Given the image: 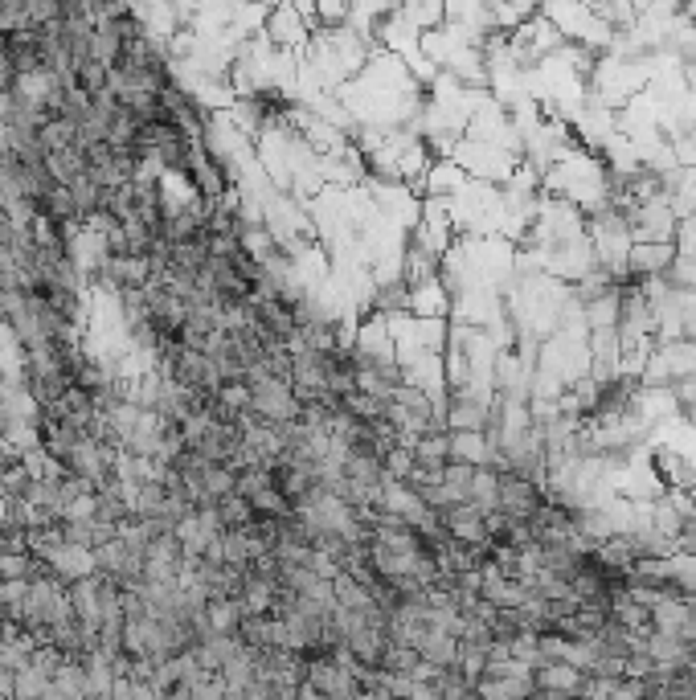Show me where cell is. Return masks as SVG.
Returning a JSON list of instances; mask_svg holds the SVG:
<instances>
[{"label": "cell", "mask_w": 696, "mask_h": 700, "mask_svg": "<svg viewBox=\"0 0 696 700\" xmlns=\"http://www.w3.org/2000/svg\"><path fill=\"white\" fill-rule=\"evenodd\" d=\"M541 508H545V488L541 484H529V479H516V475H500V504H496V512H504L508 520L529 524Z\"/></svg>", "instance_id": "obj_2"}, {"label": "cell", "mask_w": 696, "mask_h": 700, "mask_svg": "<svg viewBox=\"0 0 696 700\" xmlns=\"http://www.w3.org/2000/svg\"><path fill=\"white\" fill-rule=\"evenodd\" d=\"M62 664H66V655H62L58 647H50V643H41V647L33 651V660H29V668H33V672L50 676V680H54V672H58Z\"/></svg>", "instance_id": "obj_16"}, {"label": "cell", "mask_w": 696, "mask_h": 700, "mask_svg": "<svg viewBox=\"0 0 696 700\" xmlns=\"http://www.w3.org/2000/svg\"><path fill=\"white\" fill-rule=\"evenodd\" d=\"M213 508H217V524H222V533H242V529H250V520H254V508L242 496H226V500H217Z\"/></svg>", "instance_id": "obj_13"}, {"label": "cell", "mask_w": 696, "mask_h": 700, "mask_svg": "<svg viewBox=\"0 0 696 700\" xmlns=\"http://www.w3.org/2000/svg\"><path fill=\"white\" fill-rule=\"evenodd\" d=\"M488 459H492L488 434H475V430H459V434H451V463H463V467H488Z\"/></svg>", "instance_id": "obj_8"}, {"label": "cell", "mask_w": 696, "mask_h": 700, "mask_svg": "<svg viewBox=\"0 0 696 700\" xmlns=\"http://www.w3.org/2000/svg\"><path fill=\"white\" fill-rule=\"evenodd\" d=\"M451 295L439 279H426L418 287H410V316L414 320H451Z\"/></svg>", "instance_id": "obj_4"}, {"label": "cell", "mask_w": 696, "mask_h": 700, "mask_svg": "<svg viewBox=\"0 0 696 700\" xmlns=\"http://www.w3.org/2000/svg\"><path fill=\"white\" fill-rule=\"evenodd\" d=\"M54 692H58L62 700H86V696H91V676H86V664L66 660V664L54 672Z\"/></svg>", "instance_id": "obj_11"}, {"label": "cell", "mask_w": 696, "mask_h": 700, "mask_svg": "<svg viewBox=\"0 0 696 700\" xmlns=\"http://www.w3.org/2000/svg\"><path fill=\"white\" fill-rule=\"evenodd\" d=\"M242 619H246V615H242L238 598H217V602H209V610H205V623H209L213 635H238Z\"/></svg>", "instance_id": "obj_12"}, {"label": "cell", "mask_w": 696, "mask_h": 700, "mask_svg": "<svg viewBox=\"0 0 696 700\" xmlns=\"http://www.w3.org/2000/svg\"><path fill=\"white\" fill-rule=\"evenodd\" d=\"M414 463L418 471H443L451 463V430H426L414 439Z\"/></svg>", "instance_id": "obj_7"}, {"label": "cell", "mask_w": 696, "mask_h": 700, "mask_svg": "<svg viewBox=\"0 0 696 700\" xmlns=\"http://www.w3.org/2000/svg\"><path fill=\"white\" fill-rule=\"evenodd\" d=\"M467 504H475L484 516L488 512H496V504H500V471H492V467H475V475H471V492H467Z\"/></svg>", "instance_id": "obj_10"}, {"label": "cell", "mask_w": 696, "mask_h": 700, "mask_svg": "<svg viewBox=\"0 0 696 700\" xmlns=\"http://www.w3.org/2000/svg\"><path fill=\"white\" fill-rule=\"evenodd\" d=\"M46 561H50L54 578H62L66 586H74V582H82V578H91V574H95V553H91V549H82V545H58Z\"/></svg>", "instance_id": "obj_5"}, {"label": "cell", "mask_w": 696, "mask_h": 700, "mask_svg": "<svg viewBox=\"0 0 696 700\" xmlns=\"http://www.w3.org/2000/svg\"><path fill=\"white\" fill-rule=\"evenodd\" d=\"M50 688H54V680H50V676H41V672L25 668V672L17 676V696H13V700H46V696H50Z\"/></svg>", "instance_id": "obj_15"}, {"label": "cell", "mask_w": 696, "mask_h": 700, "mask_svg": "<svg viewBox=\"0 0 696 700\" xmlns=\"http://www.w3.org/2000/svg\"><path fill=\"white\" fill-rule=\"evenodd\" d=\"M533 684L553 692V696H565V700H582L586 696V676L570 664H545L533 672Z\"/></svg>", "instance_id": "obj_6"}, {"label": "cell", "mask_w": 696, "mask_h": 700, "mask_svg": "<svg viewBox=\"0 0 696 700\" xmlns=\"http://www.w3.org/2000/svg\"><path fill=\"white\" fill-rule=\"evenodd\" d=\"M439 520H443V529L451 533V541L492 553V549H488V524H484V512L475 508V504H455V508L439 512Z\"/></svg>", "instance_id": "obj_3"}, {"label": "cell", "mask_w": 696, "mask_h": 700, "mask_svg": "<svg viewBox=\"0 0 696 700\" xmlns=\"http://www.w3.org/2000/svg\"><path fill=\"white\" fill-rule=\"evenodd\" d=\"M29 553H0V582H25Z\"/></svg>", "instance_id": "obj_17"}, {"label": "cell", "mask_w": 696, "mask_h": 700, "mask_svg": "<svg viewBox=\"0 0 696 700\" xmlns=\"http://www.w3.org/2000/svg\"><path fill=\"white\" fill-rule=\"evenodd\" d=\"M471 181H484V185H496V189H508L512 185V172L520 168L516 156L492 148V144H475V140H459L455 156H451Z\"/></svg>", "instance_id": "obj_1"}, {"label": "cell", "mask_w": 696, "mask_h": 700, "mask_svg": "<svg viewBox=\"0 0 696 700\" xmlns=\"http://www.w3.org/2000/svg\"><path fill=\"white\" fill-rule=\"evenodd\" d=\"M418 655H422V664L430 668H455L459 664V639L455 635H443V631H430L422 643H418Z\"/></svg>", "instance_id": "obj_9"}, {"label": "cell", "mask_w": 696, "mask_h": 700, "mask_svg": "<svg viewBox=\"0 0 696 700\" xmlns=\"http://www.w3.org/2000/svg\"><path fill=\"white\" fill-rule=\"evenodd\" d=\"M414 451L410 447H394V451H385V479L389 484H410L414 479Z\"/></svg>", "instance_id": "obj_14"}]
</instances>
